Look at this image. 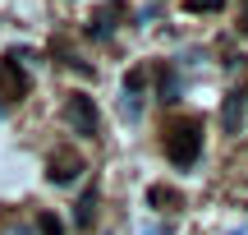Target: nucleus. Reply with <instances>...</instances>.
Returning a JSON list of instances; mask_svg holds the SVG:
<instances>
[{
  "label": "nucleus",
  "instance_id": "obj_1",
  "mask_svg": "<svg viewBox=\"0 0 248 235\" xmlns=\"http://www.w3.org/2000/svg\"><path fill=\"white\" fill-rule=\"evenodd\" d=\"M161 148H166V157H170L175 166H193L198 157H202V120H193V116L170 120Z\"/></svg>",
  "mask_w": 248,
  "mask_h": 235
},
{
  "label": "nucleus",
  "instance_id": "obj_2",
  "mask_svg": "<svg viewBox=\"0 0 248 235\" xmlns=\"http://www.w3.org/2000/svg\"><path fill=\"white\" fill-rule=\"evenodd\" d=\"M64 125H69L74 134H97L101 116H97V106H92V97H83V92H74V97L64 101Z\"/></svg>",
  "mask_w": 248,
  "mask_h": 235
},
{
  "label": "nucleus",
  "instance_id": "obj_3",
  "mask_svg": "<svg viewBox=\"0 0 248 235\" xmlns=\"http://www.w3.org/2000/svg\"><path fill=\"white\" fill-rule=\"evenodd\" d=\"M46 175H51V185H74L83 175V157L74 148H55L51 162H46Z\"/></svg>",
  "mask_w": 248,
  "mask_h": 235
},
{
  "label": "nucleus",
  "instance_id": "obj_4",
  "mask_svg": "<svg viewBox=\"0 0 248 235\" xmlns=\"http://www.w3.org/2000/svg\"><path fill=\"white\" fill-rule=\"evenodd\" d=\"M244 111H248V88H230L225 92V106H221V129L225 134H239Z\"/></svg>",
  "mask_w": 248,
  "mask_h": 235
},
{
  "label": "nucleus",
  "instance_id": "obj_5",
  "mask_svg": "<svg viewBox=\"0 0 248 235\" xmlns=\"http://www.w3.org/2000/svg\"><path fill=\"white\" fill-rule=\"evenodd\" d=\"M23 92H28V74L18 69V65H5V69H0V97L14 101V97H23Z\"/></svg>",
  "mask_w": 248,
  "mask_h": 235
},
{
  "label": "nucleus",
  "instance_id": "obj_6",
  "mask_svg": "<svg viewBox=\"0 0 248 235\" xmlns=\"http://www.w3.org/2000/svg\"><path fill=\"white\" fill-rule=\"evenodd\" d=\"M147 203H152V208H175L179 194L170 189V185H152V189H147Z\"/></svg>",
  "mask_w": 248,
  "mask_h": 235
},
{
  "label": "nucleus",
  "instance_id": "obj_7",
  "mask_svg": "<svg viewBox=\"0 0 248 235\" xmlns=\"http://www.w3.org/2000/svg\"><path fill=\"white\" fill-rule=\"evenodd\" d=\"M92 212H97V189H88L78 199V208H74V221H78V226H92Z\"/></svg>",
  "mask_w": 248,
  "mask_h": 235
},
{
  "label": "nucleus",
  "instance_id": "obj_8",
  "mask_svg": "<svg viewBox=\"0 0 248 235\" xmlns=\"http://www.w3.org/2000/svg\"><path fill=\"white\" fill-rule=\"evenodd\" d=\"M37 235H64V221L55 217V212H42V217H37Z\"/></svg>",
  "mask_w": 248,
  "mask_h": 235
},
{
  "label": "nucleus",
  "instance_id": "obj_9",
  "mask_svg": "<svg viewBox=\"0 0 248 235\" xmlns=\"http://www.w3.org/2000/svg\"><path fill=\"white\" fill-rule=\"evenodd\" d=\"M188 14H216V9H225V0H184Z\"/></svg>",
  "mask_w": 248,
  "mask_h": 235
},
{
  "label": "nucleus",
  "instance_id": "obj_10",
  "mask_svg": "<svg viewBox=\"0 0 248 235\" xmlns=\"http://www.w3.org/2000/svg\"><path fill=\"white\" fill-rule=\"evenodd\" d=\"M88 33L97 37V42H106V37L115 33V23H110V14H101V18H92V23H88Z\"/></svg>",
  "mask_w": 248,
  "mask_h": 235
},
{
  "label": "nucleus",
  "instance_id": "obj_11",
  "mask_svg": "<svg viewBox=\"0 0 248 235\" xmlns=\"http://www.w3.org/2000/svg\"><path fill=\"white\" fill-rule=\"evenodd\" d=\"M142 83H147V69H133L129 79H124V97H138V92H142Z\"/></svg>",
  "mask_w": 248,
  "mask_h": 235
},
{
  "label": "nucleus",
  "instance_id": "obj_12",
  "mask_svg": "<svg viewBox=\"0 0 248 235\" xmlns=\"http://www.w3.org/2000/svg\"><path fill=\"white\" fill-rule=\"evenodd\" d=\"M175 92H179V79H175V74H161V97L175 101Z\"/></svg>",
  "mask_w": 248,
  "mask_h": 235
},
{
  "label": "nucleus",
  "instance_id": "obj_13",
  "mask_svg": "<svg viewBox=\"0 0 248 235\" xmlns=\"http://www.w3.org/2000/svg\"><path fill=\"white\" fill-rule=\"evenodd\" d=\"M239 33L248 37V0H244V5H239Z\"/></svg>",
  "mask_w": 248,
  "mask_h": 235
}]
</instances>
